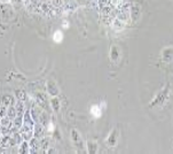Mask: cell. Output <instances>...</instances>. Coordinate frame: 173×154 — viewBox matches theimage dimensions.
<instances>
[{
	"instance_id": "obj_2",
	"label": "cell",
	"mask_w": 173,
	"mask_h": 154,
	"mask_svg": "<svg viewBox=\"0 0 173 154\" xmlns=\"http://www.w3.org/2000/svg\"><path fill=\"white\" fill-rule=\"evenodd\" d=\"M53 39H54V41L55 43H60V41H62L63 39V33L61 32V31H55V33H54V36H53Z\"/></svg>"
},
{
	"instance_id": "obj_1",
	"label": "cell",
	"mask_w": 173,
	"mask_h": 154,
	"mask_svg": "<svg viewBox=\"0 0 173 154\" xmlns=\"http://www.w3.org/2000/svg\"><path fill=\"white\" fill-rule=\"evenodd\" d=\"M91 114L94 116L95 119H99V117L102 115V111H101L100 106H92V108H91Z\"/></svg>"
}]
</instances>
